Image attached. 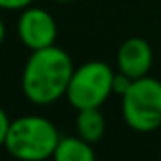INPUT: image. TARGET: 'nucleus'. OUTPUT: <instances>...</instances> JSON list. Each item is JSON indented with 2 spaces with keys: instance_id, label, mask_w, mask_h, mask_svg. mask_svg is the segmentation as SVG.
<instances>
[{
  "instance_id": "nucleus-1",
  "label": "nucleus",
  "mask_w": 161,
  "mask_h": 161,
  "mask_svg": "<svg viewBox=\"0 0 161 161\" xmlns=\"http://www.w3.org/2000/svg\"><path fill=\"white\" fill-rule=\"evenodd\" d=\"M73 71V60L64 49L51 45L32 51L21 73L23 94L34 105H51L66 96Z\"/></svg>"
},
{
  "instance_id": "nucleus-2",
  "label": "nucleus",
  "mask_w": 161,
  "mask_h": 161,
  "mask_svg": "<svg viewBox=\"0 0 161 161\" xmlns=\"http://www.w3.org/2000/svg\"><path fill=\"white\" fill-rule=\"evenodd\" d=\"M60 133L45 116L28 114L9 124L4 148L17 161H47L58 146Z\"/></svg>"
},
{
  "instance_id": "nucleus-3",
  "label": "nucleus",
  "mask_w": 161,
  "mask_h": 161,
  "mask_svg": "<svg viewBox=\"0 0 161 161\" xmlns=\"http://www.w3.org/2000/svg\"><path fill=\"white\" fill-rule=\"evenodd\" d=\"M122 116L137 133H150L161 125V80L154 77L135 79L122 96Z\"/></svg>"
},
{
  "instance_id": "nucleus-4",
  "label": "nucleus",
  "mask_w": 161,
  "mask_h": 161,
  "mask_svg": "<svg viewBox=\"0 0 161 161\" xmlns=\"http://www.w3.org/2000/svg\"><path fill=\"white\" fill-rule=\"evenodd\" d=\"M113 79L114 71L107 62L90 60L80 68H75L66 97L77 111L101 107L113 94Z\"/></svg>"
},
{
  "instance_id": "nucleus-5",
  "label": "nucleus",
  "mask_w": 161,
  "mask_h": 161,
  "mask_svg": "<svg viewBox=\"0 0 161 161\" xmlns=\"http://www.w3.org/2000/svg\"><path fill=\"white\" fill-rule=\"evenodd\" d=\"M17 36L25 47L38 51L56 43L58 26L54 17L47 9L28 6L21 11V17L17 21Z\"/></svg>"
},
{
  "instance_id": "nucleus-6",
  "label": "nucleus",
  "mask_w": 161,
  "mask_h": 161,
  "mask_svg": "<svg viewBox=\"0 0 161 161\" xmlns=\"http://www.w3.org/2000/svg\"><path fill=\"white\" fill-rule=\"evenodd\" d=\"M154 62V53L150 43L142 38H127L116 53L118 71L125 73L129 79L146 77Z\"/></svg>"
},
{
  "instance_id": "nucleus-7",
  "label": "nucleus",
  "mask_w": 161,
  "mask_h": 161,
  "mask_svg": "<svg viewBox=\"0 0 161 161\" xmlns=\"http://www.w3.org/2000/svg\"><path fill=\"white\" fill-rule=\"evenodd\" d=\"M53 161H96V152L92 142L80 139L79 135L60 137Z\"/></svg>"
},
{
  "instance_id": "nucleus-8",
  "label": "nucleus",
  "mask_w": 161,
  "mask_h": 161,
  "mask_svg": "<svg viewBox=\"0 0 161 161\" xmlns=\"http://www.w3.org/2000/svg\"><path fill=\"white\" fill-rule=\"evenodd\" d=\"M75 131L80 139L96 144L103 139L105 135V118L99 111L96 109H80L75 118Z\"/></svg>"
},
{
  "instance_id": "nucleus-9",
  "label": "nucleus",
  "mask_w": 161,
  "mask_h": 161,
  "mask_svg": "<svg viewBox=\"0 0 161 161\" xmlns=\"http://www.w3.org/2000/svg\"><path fill=\"white\" fill-rule=\"evenodd\" d=\"M133 84V79H129L125 73H114V79H113V94H116V96H124L127 90H129V86Z\"/></svg>"
},
{
  "instance_id": "nucleus-10",
  "label": "nucleus",
  "mask_w": 161,
  "mask_h": 161,
  "mask_svg": "<svg viewBox=\"0 0 161 161\" xmlns=\"http://www.w3.org/2000/svg\"><path fill=\"white\" fill-rule=\"evenodd\" d=\"M34 0H0V9L8 11H23L25 8L32 6Z\"/></svg>"
},
{
  "instance_id": "nucleus-11",
  "label": "nucleus",
  "mask_w": 161,
  "mask_h": 161,
  "mask_svg": "<svg viewBox=\"0 0 161 161\" xmlns=\"http://www.w3.org/2000/svg\"><path fill=\"white\" fill-rule=\"evenodd\" d=\"M9 116L6 114V111L0 107V146H4V142H6V135H8V129H9Z\"/></svg>"
},
{
  "instance_id": "nucleus-12",
  "label": "nucleus",
  "mask_w": 161,
  "mask_h": 161,
  "mask_svg": "<svg viewBox=\"0 0 161 161\" xmlns=\"http://www.w3.org/2000/svg\"><path fill=\"white\" fill-rule=\"evenodd\" d=\"M4 40H6V25H4V21L0 19V45H2Z\"/></svg>"
},
{
  "instance_id": "nucleus-13",
  "label": "nucleus",
  "mask_w": 161,
  "mask_h": 161,
  "mask_svg": "<svg viewBox=\"0 0 161 161\" xmlns=\"http://www.w3.org/2000/svg\"><path fill=\"white\" fill-rule=\"evenodd\" d=\"M53 2H60V4H66V2H73V0H53Z\"/></svg>"
},
{
  "instance_id": "nucleus-14",
  "label": "nucleus",
  "mask_w": 161,
  "mask_h": 161,
  "mask_svg": "<svg viewBox=\"0 0 161 161\" xmlns=\"http://www.w3.org/2000/svg\"><path fill=\"white\" fill-rule=\"evenodd\" d=\"M159 161H161V154H159Z\"/></svg>"
}]
</instances>
